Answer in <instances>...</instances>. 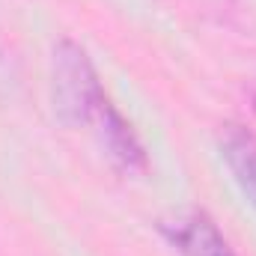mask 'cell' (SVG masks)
<instances>
[{
  "label": "cell",
  "mask_w": 256,
  "mask_h": 256,
  "mask_svg": "<svg viewBox=\"0 0 256 256\" xmlns=\"http://www.w3.org/2000/svg\"><path fill=\"white\" fill-rule=\"evenodd\" d=\"M98 120V131H102V140L110 152V158L126 170V173H143L146 170V152H143V143L137 140L134 128L126 122V116L110 104L102 108V114L96 116Z\"/></svg>",
  "instance_id": "3"
},
{
  "label": "cell",
  "mask_w": 256,
  "mask_h": 256,
  "mask_svg": "<svg viewBox=\"0 0 256 256\" xmlns=\"http://www.w3.org/2000/svg\"><path fill=\"white\" fill-rule=\"evenodd\" d=\"M161 232L182 256H236L206 212H188L161 224Z\"/></svg>",
  "instance_id": "2"
},
{
  "label": "cell",
  "mask_w": 256,
  "mask_h": 256,
  "mask_svg": "<svg viewBox=\"0 0 256 256\" xmlns=\"http://www.w3.org/2000/svg\"><path fill=\"white\" fill-rule=\"evenodd\" d=\"M54 102L68 126L92 122L108 104V96L86 51L68 39L54 48Z\"/></svg>",
  "instance_id": "1"
},
{
  "label": "cell",
  "mask_w": 256,
  "mask_h": 256,
  "mask_svg": "<svg viewBox=\"0 0 256 256\" xmlns=\"http://www.w3.org/2000/svg\"><path fill=\"white\" fill-rule=\"evenodd\" d=\"M220 152H224L236 182L256 206V137L244 128L230 126L220 137Z\"/></svg>",
  "instance_id": "4"
}]
</instances>
